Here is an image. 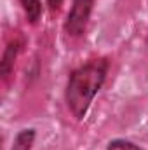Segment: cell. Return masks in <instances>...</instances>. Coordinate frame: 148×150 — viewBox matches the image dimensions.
I'll return each mask as SVG.
<instances>
[{"label": "cell", "mask_w": 148, "mask_h": 150, "mask_svg": "<svg viewBox=\"0 0 148 150\" xmlns=\"http://www.w3.org/2000/svg\"><path fill=\"white\" fill-rule=\"evenodd\" d=\"M108 70V63L105 59H92L70 75L66 86V105L75 119H84L89 110L94 96L101 89Z\"/></svg>", "instance_id": "1"}, {"label": "cell", "mask_w": 148, "mask_h": 150, "mask_svg": "<svg viewBox=\"0 0 148 150\" xmlns=\"http://www.w3.org/2000/svg\"><path fill=\"white\" fill-rule=\"evenodd\" d=\"M94 0H73V5L66 16L65 30L68 35H80L89 21Z\"/></svg>", "instance_id": "2"}, {"label": "cell", "mask_w": 148, "mask_h": 150, "mask_svg": "<svg viewBox=\"0 0 148 150\" xmlns=\"http://www.w3.org/2000/svg\"><path fill=\"white\" fill-rule=\"evenodd\" d=\"M19 52V42L18 40H11L2 54V59H0V74L4 77L11 74V70L14 68V61H16V56Z\"/></svg>", "instance_id": "3"}, {"label": "cell", "mask_w": 148, "mask_h": 150, "mask_svg": "<svg viewBox=\"0 0 148 150\" xmlns=\"http://www.w3.org/2000/svg\"><path fill=\"white\" fill-rule=\"evenodd\" d=\"M33 140H35V131L33 129H23L16 134L11 150H32Z\"/></svg>", "instance_id": "4"}, {"label": "cell", "mask_w": 148, "mask_h": 150, "mask_svg": "<svg viewBox=\"0 0 148 150\" xmlns=\"http://www.w3.org/2000/svg\"><path fill=\"white\" fill-rule=\"evenodd\" d=\"M21 5H23V11H25L30 23H37L40 19V14H42V2L40 0H21Z\"/></svg>", "instance_id": "5"}, {"label": "cell", "mask_w": 148, "mask_h": 150, "mask_svg": "<svg viewBox=\"0 0 148 150\" xmlns=\"http://www.w3.org/2000/svg\"><path fill=\"white\" fill-rule=\"evenodd\" d=\"M106 150H145V149H141V147H138V145H134L127 140H113V142H110Z\"/></svg>", "instance_id": "6"}, {"label": "cell", "mask_w": 148, "mask_h": 150, "mask_svg": "<svg viewBox=\"0 0 148 150\" xmlns=\"http://www.w3.org/2000/svg\"><path fill=\"white\" fill-rule=\"evenodd\" d=\"M47 4H49V7H51L52 11H56V9H59V7H61L63 0H47Z\"/></svg>", "instance_id": "7"}]
</instances>
